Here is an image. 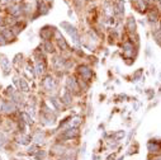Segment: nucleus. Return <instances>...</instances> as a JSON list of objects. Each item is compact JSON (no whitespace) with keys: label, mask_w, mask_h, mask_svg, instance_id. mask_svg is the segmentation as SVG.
Instances as JSON below:
<instances>
[{"label":"nucleus","mask_w":161,"mask_h":160,"mask_svg":"<svg viewBox=\"0 0 161 160\" xmlns=\"http://www.w3.org/2000/svg\"><path fill=\"white\" fill-rule=\"evenodd\" d=\"M118 14H122L123 13V3L120 2V0H118L117 2V10H115Z\"/></svg>","instance_id":"23"},{"label":"nucleus","mask_w":161,"mask_h":160,"mask_svg":"<svg viewBox=\"0 0 161 160\" xmlns=\"http://www.w3.org/2000/svg\"><path fill=\"white\" fill-rule=\"evenodd\" d=\"M29 141H31V137H29V136L22 135V136H19V137H18V142H19V144H22V145H27Z\"/></svg>","instance_id":"14"},{"label":"nucleus","mask_w":161,"mask_h":160,"mask_svg":"<svg viewBox=\"0 0 161 160\" xmlns=\"http://www.w3.org/2000/svg\"><path fill=\"white\" fill-rule=\"evenodd\" d=\"M4 43H5L4 38H3V37H0V46H2V45H4Z\"/></svg>","instance_id":"32"},{"label":"nucleus","mask_w":161,"mask_h":160,"mask_svg":"<svg viewBox=\"0 0 161 160\" xmlns=\"http://www.w3.org/2000/svg\"><path fill=\"white\" fill-rule=\"evenodd\" d=\"M2 111L5 112V113H12V112L15 111V104H14L12 101H3Z\"/></svg>","instance_id":"3"},{"label":"nucleus","mask_w":161,"mask_h":160,"mask_svg":"<svg viewBox=\"0 0 161 160\" xmlns=\"http://www.w3.org/2000/svg\"><path fill=\"white\" fill-rule=\"evenodd\" d=\"M71 99H72V98H71V95H70L69 93H65L64 97H62V101H64L65 104H70V103H71Z\"/></svg>","instance_id":"22"},{"label":"nucleus","mask_w":161,"mask_h":160,"mask_svg":"<svg viewBox=\"0 0 161 160\" xmlns=\"http://www.w3.org/2000/svg\"><path fill=\"white\" fill-rule=\"evenodd\" d=\"M157 2H159V3H161V0H157Z\"/></svg>","instance_id":"35"},{"label":"nucleus","mask_w":161,"mask_h":160,"mask_svg":"<svg viewBox=\"0 0 161 160\" xmlns=\"http://www.w3.org/2000/svg\"><path fill=\"white\" fill-rule=\"evenodd\" d=\"M157 18H159V14H157V10H151L149 13V19L151 22H156L157 21Z\"/></svg>","instance_id":"17"},{"label":"nucleus","mask_w":161,"mask_h":160,"mask_svg":"<svg viewBox=\"0 0 161 160\" xmlns=\"http://www.w3.org/2000/svg\"><path fill=\"white\" fill-rule=\"evenodd\" d=\"M127 29H128L129 32H134V31H136L134 18H128V21H127Z\"/></svg>","instance_id":"11"},{"label":"nucleus","mask_w":161,"mask_h":160,"mask_svg":"<svg viewBox=\"0 0 161 160\" xmlns=\"http://www.w3.org/2000/svg\"><path fill=\"white\" fill-rule=\"evenodd\" d=\"M2 104H3V101L0 99V111H2Z\"/></svg>","instance_id":"33"},{"label":"nucleus","mask_w":161,"mask_h":160,"mask_svg":"<svg viewBox=\"0 0 161 160\" xmlns=\"http://www.w3.org/2000/svg\"><path fill=\"white\" fill-rule=\"evenodd\" d=\"M43 47H45V50H46L47 52H53V45H52L50 41H46L45 45H43Z\"/></svg>","instance_id":"21"},{"label":"nucleus","mask_w":161,"mask_h":160,"mask_svg":"<svg viewBox=\"0 0 161 160\" xmlns=\"http://www.w3.org/2000/svg\"><path fill=\"white\" fill-rule=\"evenodd\" d=\"M22 27H23V26H22L21 23H18V24H15V26H13L10 31L13 32V34H15V36H17V34H18L19 32H21V31H22Z\"/></svg>","instance_id":"18"},{"label":"nucleus","mask_w":161,"mask_h":160,"mask_svg":"<svg viewBox=\"0 0 161 160\" xmlns=\"http://www.w3.org/2000/svg\"><path fill=\"white\" fill-rule=\"evenodd\" d=\"M123 50H124L126 53H129V52L133 51V45H132L131 42H126V43L123 45Z\"/></svg>","instance_id":"19"},{"label":"nucleus","mask_w":161,"mask_h":160,"mask_svg":"<svg viewBox=\"0 0 161 160\" xmlns=\"http://www.w3.org/2000/svg\"><path fill=\"white\" fill-rule=\"evenodd\" d=\"M9 13L13 15V17H19L22 14V7L19 5H13L9 8Z\"/></svg>","instance_id":"9"},{"label":"nucleus","mask_w":161,"mask_h":160,"mask_svg":"<svg viewBox=\"0 0 161 160\" xmlns=\"http://www.w3.org/2000/svg\"><path fill=\"white\" fill-rule=\"evenodd\" d=\"M0 62H2V70L4 71V75H8L10 72V70H12L9 60L5 56H2V58H0Z\"/></svg>","instance_id":"4"},{"label":"nucleus","mask_w":161,"mask_h":160,"mask_svg":"<svg viewBox=\"0 0 161 160\" xmlns=\"http://www.w3.org/2000/svg\"><path fill=\"white\" fill-rule=\"evenodd\" d=\"M67 89L69 90H79V87H77V83L74 78H69L67 79Z\"/></svg>","instance_id":"10"},{"label":"nucleus","mask_w":161,"mask_h":160,"mask_svg":"<svg viewBox=\"0 0 161 160\" xmlns=\"http://www.w3.org/2000/svg\"><path fill=\"white\" fill-rule=\"evenodd\" d=\"M61 27L71 36V38L74 39L75 42H79V39H80V37H79V33H77V29L74 27V26H71L70 23H67V22H62L61 23Z\"/></svg>","instance_id":"1"},{"label":"nucleus","mask_w":161,"mask_h":160,"mask_svg":"<svg viewBox=\"0 0 161 160\" xmlns=\"http://www.w3.org/2000/svg\"><path fill=\"white\" fill-rule=\"evenodd\" d=\"M43 138H45L43 133H42L41 131H38V132H36L34 136H33V141H36L37 144H39V142H43Z\"/></svg>","instance_id":"12"},{"label":"nucleus","mask_w":161,"mask_h":160,"mask_svg":"<svg viewBox=\"0 0 161 160\" xmlns=\"http://www.w3.org/2000/svg\"><path fill=\"white\" fill-rule=\"evenodd\" d=\"M79 135V131H77V128H75V127H70L69 130H66L65 132H64V135H62V138H72V137H76Z\"/></svg>","instance_id":"5"},{"label":"nucleus","mask_w":161,"mask_h":160,"mask_svg":"<svg viewBox=\"0 0 161 160\" xmlns=\"http://www.w3.org/2000/svg\"><path fill=\"white\" fill-rule=\"evenodd\" d=\"M51 102L53 103V106H55L56 108H60V103L57 102V99H56V98H53V99H51Z\"/></svg>","instance_id":"27"},{"label":"nucleus","mask_w":161,"mask_h":160,"mask_svg":"<svg viewBox=\"0 0 161 160\" xmlns=\"http://www.w3.org/2000/svg\"><path fill=\"white\" fill-rule=\"evenodd\" d=\"M45 156H46V152H45V151H38V152L36 154V159H37V160H42Z\"/></svg>","instance_id":"26"},{"label":"nucleus","mask_w":161,"mask_h":160,"mask_svg":"<svg viewBox=\"0 0 161 160\" xmlns=\"http://www.w3.org/2000/svg\"><path fill=\"white\" fill-rule=\"evenodd\" d=\"M76 159V156H75V154H72V152H69V154H65L61 159L60 160H75Z\"/></svg>","instance_id":"20"},{"label":"nucleus","mask_w":161,"mask_h":160,"mask_svg":"<svg viewBox=\"0 0 161 160\" xmlns=\"http://www.w3.org/2000/svg\"><path fill=\"white\" fill-rule=\"evenodd\" d=\"M34 150H36V146H32V148H29L28 152H29V154H36L37 151H34Z\"/></svg>","instance_id":"29"},{"label":"nucleus","mask_w":161,"mask_h":160,"mask_svg":"<svg viewBox=\"0 0 161 160\" xmlns=\"http://www.w3.org/2000/svg\"><path fill=\"white\" fill-rule=\"evenodd\" d=\"M141 72H142V71H141V70H139V71H137V72L134 74V79H137V78H139V75H141Z\"/></svg>","instance_id":"30"},{"label":"nucleus","mask_w":161,"mask_h":160,"mask_svg":"<svg viewBox=\"0 0 161 160\" xmlns=\"http://www.w3.org/2000/svg\"><path fill=\"white\" fill-rule=\"evenodd\" d=\"M19 88H21L23 92H28L29 90V87L27 84V82L24 79H19Z\"/></svg>","instance_id":"16"},{"label":"nucleus","mask_w":161,"mask_h":160,"mask_svg":"<svg viewBox=\"0 0 161 160\" xmlns=\"http://www.w3.org/2000/svg\"><path fill=\"white\" fill-rule=\"evenodd\" d=\"M80 125V118L79 117H75L74 119H72V121H71V123H70V127H77Z\"/></svg>","instance_id":"25"},{"label":"nucleus","mask_w":161,"mask_h":160,"mask_svg":"<svg viewBox=\"0 0 161 160\" xmlns=\"http://www.w3.org/2000/svg\"><path fill=\"white\" fill-rule=\"evenodd\" d=\"M22 116H23V117H24V118H26V122H27V123H29V125H31V123H32V121H31V118H29V117H28V116H27V114H26V113H23V114H22Z\"/></svg>","instance_id":"28"},{"label":"nucleus","mask_w":161,"mask_h":160,"mask_svg":"<svg viewBox=\"0 0 161 160\" xmlns=\"http://www.w3.org/2000/svg\"><path fill=\"white\" fill-rule=\"evenodd\" d=\"M79 72H80V75L83 76V79H85V80H90V79H91V76H93V71H91V69H90V68H88V66H85V65L79 66Z\"/></svg>","instance_id":"2"},{"label":"nucleus","mask_w":161,"mask_h":160,"mask_svg":"<svg viewBox=\"0 0 161 160\" xmlns=\"http://www.w3.org/2000/svg\"><path fill=\"white\" fill-rule=\"evenodd\" d=\"M57 42H58V46L61 47L62 50H67V48H69V45L66 43V41H65V38H64V37H58Z\"/></svg>","instance_id":"15"},{"label":"nucleus","mask_w":161,"mask_h":160,"mask_svg":"<svg viewBox=\"0 0 161 160\" xmlns=\"http://www.w3.org/2000/svg\"><path fill=\"white\" fill-rule=\"evenodd\" d=\"M2 37L4 38V39H12L13 37H14V34H13V32L10 31V29H3L2 31Z\"/></svg>","instance_id":"13"},{"label":"nucleus","mask_w":161,"mask_h":160,"mask_svg":"<svg viewBox=\"0 0 161 160\" xmlns=\"http://www.w3.org/2000/svg\"><path fill=\"white\" fill-rule=\"evenodd\" d=\"M155 160H161V158H157V159H155Z\"/></svg>","instance_id":"34"},{"label":"nucleus","mask_w":161,"mask_h":160,"mask_svg":"<svg viewBox=\"0 0 161 160\" xmlns=\"http://www.w3.org/2000/svg\"><path fill=\"white\" fill-rule=\"evenodd\" d=\"M147 149H149L150 152H159L161 150V145L156 141H150L147 144Z\"/></svg>","instance_id":"8"},{"label":"nucleus","mask_w":161,"mask_h":160,"mask_svg":"<svg viewBox=\"0 0 161 160\" xmlns=\"http://www.w3.org/2000/svg\"><path fill=\"white\" fill-rule=\"evenodd\" d=\"M36 69H37L38 74H42V72L45 71V65H43L41 61H38V62H37V66H36Z\"/></svg>","instance_id":"24"},{"label":"nucleus","mask_w":161,"mask_h":160,"mask_svg":"<svg viewBox=\"0 0 161 160\" xmlns=\"http://www.w3.org/2000/svg\"><path fill=\"white\" fill-rule=\"evenodd\" d=\"M43 88L46 90H53L55 89V82H53V79L52 78H46L43 80Z\"/></svg>","instance_id":"7"},{"label":"nucleus","mask_w":161,"mask_h":160,"mask_svg":"<svg viewBox=\"0 0 161 160\" xmlns=\"http://www.w3.org/2000/svg\"><path fill=\"white\" fill-rule=\"evenodd\" d=\"M5 24V21H4V18H0V26H4Z\"/></svg>","instance_id":"31"},{"label":"nucleus","mask_w":161,"mask_h":160,"mask_svg":"<svg viewBox=\"0 0 161 160\" xmlns=\"http://www.w3.org/2000/svg\"><path fill=\"white\" fill-rule=\"evenodd\" d=\"M52 29H55V28H51V27H45V28H42L41 29V37L43 38V39H50L51 37H52V34H53V31Z\"/></svg>","instance_id":"6"}]
</instances>
